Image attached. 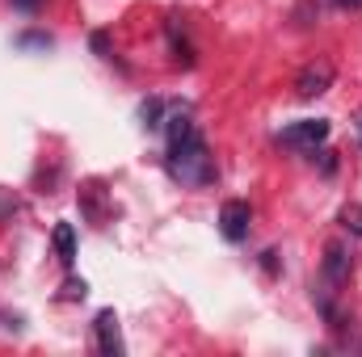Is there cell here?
I'll return each mask as SVG.
<instances>
[{"mask_svg":"<svg viewBox=\"0 0 362 357\" xmlns=\"http://www.w3.org/2000/svg\"><path fill=\"white\" fill-rule=\"evenodd\" d=\"M165 169H169V177L177 181V185H185V189H202V185L215 181V156H211L202 131H189V135H181V139L169 143Z\"/></svg>","mask_w":362,"mask_h":357,"instance_id":"6da1fadb","label":"cell"},{"mask_svg":"<svg viewBox=\"0 0 362 357\" xmlns=\"http://www.w3.org/2000/svg\"><path fill=\"white\" fill-rule=\"evenodd\" d=\"M329 118H303V122H291V126H282L278 131V147H291V152H303V156H312L325 139H329Z\"/></svg>","mask_w":362,"mask_h":357,"instance_id":"7a4b0ae2","label":"cell"},{"mask_svg":"<svg viewBox=\"0 0 362 357\" xmlns=\"http://www.w3.org/2000/svg\"><path fill=\"white\" fill-rule=\"evenodd\" d=\"M249 227H253V206L245 198H228L219 206V236L228 244H245L249 240Z\"/></svg>","mask_w":362,"mask_h":357,"instance_id":"3957f363","label":"cell"},{"mask_svg":"<svg viewBox=\"0 0 362 357\" xmlns=\"http://www.w3.org/2000/svg\"><path fill=\"white\" fill-rule=\"evenodd\" d=\"M333 80H337V68H333V59H312L299 76H295V97H303V101H312V97H325V92L333 89Z\"/></svg>","mask_w":362,"mask_h":357,"instance_id":"277c9868","label":"cell"},{"mask_svg":"<svg viewBox=\"0 0 362 357\" xmlns=\"http://www.w3.org/2000/svg\"><path fill=\"white\" fill-rule=\"evenodd\" d=\"M350 273H354V253H350L346 244L333 240V244L325 248V261H320V286L337 294V286H346Z\"/></svg>","mask_w":362,"mask_h":357,"instance_id":"5b68a950","label":"cell"},{"mask_svg":"<svg viewBox=\"0 0 362 357\" xmlns=\"http://www.w3.org/2000/svg\"><path fill=\"white\" fill-rule=\"evenodd\" d=\"M93 337H97V349L105 357H118L122 353V328H118V315L105 307V311H97V320H93Z\"/></svg>","mask_w":362,"mask_h":357,"instance_id":"8992f818","label":"cell"},{"mask_svg":"<svg viewBox=\"0 0 362 357\" xmlns=\"http://www.w3.org/2000/svg\"><path fill=\"white\" fill-rule=\"evenodd\" d=\"M165 30H169V51H173V63H177V68H194V42L181 34V21H177V17H169V25H165Z\"/></svg>","mask_w":362,"mask_h":357,"instance_id":"52a82bcc","label":"cell"},{"mask_svg":"<svg viewBox=\"0 0 362 357\" xmlns=\"http://www.w3.org/2000/svg\"><path fill=\"white\" fill-rule=\"evenodd\" d=\"M165 114H169V101H165V97H148V101L139 105L144 131H165Z\"/></svg>","mask_w":362,"mask_h":357,"instance_id":"ba28073f","label":"cell"},{"mask_svg":"<svg viewBox=\"0 0 362 357\" xmlns=\"http://www.w3.org/2000/svg\"><path fill=\"white\" fill-rule=\"evenodd\" d=\"M51 240H55L59 261H64V265H72V261H76V227H72V223H55Z\"/></svg>","mask_w":362,"mask_h":357,"instance_id":"9c48e42d","label":"cell"},{"mask_svg":"<svg viewBox=\"0 0 362 357\" xmlns=\"http://www.w3.org/2000/svg\"><path fill=\"white\" fill-rule=\"evenodd\" d=\"M81 202H85L89 223L93 227H101V223H105V206H101V185H97V181H89V185L81 189Z\"/></svg>","mask_w":362,"mask_h":357,"instance_id":"30bf717a","label":"cell"},{"mask_svg":"<svg viewBox=\"0 0 362 357\" xmlns=\"http://www.w3.org/2000/svg\"><path fill=\"white\" fill-rule=\"evenodd\" d=\"M337 219H341V227H346V231H350L354 240H358V236H362V202H346Z\"/></svg>","mask_w":362,"mask_h":357,"instance_id":"8fae6325","label":"cell"},{"mask_svg":"<svg viewBox=\"0 0 362 357\" xmlns=\"http://www.w3.org/2000/svg\"><path fill=\"white\" fill-rule=\"evenodd\" d=\"M17 47H21V51H30V47L47 51V47H55V38H51V34H42V30H30V34H17Z\"/></svg>","mask_w":362,"mask_h":357,"instance_id":"7c38bea8","label":"cell"},{"mask_svg":"<svg viewBox=\"0 0 362 357\" xmlns=\"http://www.w3.org/2000/svg\"><path fill=\"white\" fill-rule=\"evenodd\" d=\"M85 294H89V282H85V277H68V282L59 286V298H64V303H76V298H85Z\"/></svg>","mask_w":362,"mask_h":357,"instance_id":"4fadbf2b","label":"cell"},{"mask_svg":"<svg viewBox=\"0 0 362 357\" xmlns=\"http://www.w3.org/2000/svg\"><path fill=\"white\" fill-rule=\"evenodd\" d=\"M89 47L101 55V59H105V63L114 59V47H110V34H105V30H93V34H89Z\"/></svg>","mask_w":362,"mask_h":357,"instance_id":"5bb4252c","label":"cell"},{"mask_svg":"<svg viewBox=\"0 0 362 357\" xmlns=\"http://www.w3.org/2000/svg\"><path fill=\"white\" fill-rule=\"evenodd\" d=\"M312 156H320V173H325V177H333V173H337V156H333V152H325V147H316Z\"/></svg>","mask_w":362,"mask_h":357,"instance_id":"9a60e30c","label":"cell"},{"mask_svg":"<svg viewBox=\"0 0 362 357\" xmlns=\"http://www.w3.org/2000/svg\"><path fill=\"white\" fill-rule=\"evenodd\" d=\"M8 4H13L17 13H38V8H42V0H8Z\"/></svg>","mask_w":362,"mask_h":357,"instance_id":"2e32d148","label":"cell"},{"mask_svg":"<svg viewBox=\"0 0 362 357\" xmlns=\"http://www.w3.org/2000/svg\"><path fill=\"white\" fill-rule=\"evenodd\" d=\"M262 269H266V273H278V253H274V248L262 253Z\"/></svg>","mask_w":362,"mask_h":357,"instance_id":"e0dca14e","label":"cell"},{"mask_svg":"<svg viewBox=\"0 0 362 357\" xmlns=\"http://www.w3.org/2000/svg\"><path fill=\"white\" fill-rule=\"evenodd\" d=\"M337 8H346V13H358L362 0H337Z\"/></svg>","mask_w":362,"mask_h":357,"instance_id":"ac0fdd59","label":"cell"},{"mask_svg":"<svg viewBox=\"0 0 362 357\" xmlns=\"http://www.w3.org/2000/svg\"><path fill=\"white\" fill-rule=\"evenodd\" d=\"M354 135H358V143H362V109L354 114Z\"/></svg>","mask_w":362,"mask_h":357,"instance_id":"d6986e66","label":"cell"}]
</instances>
